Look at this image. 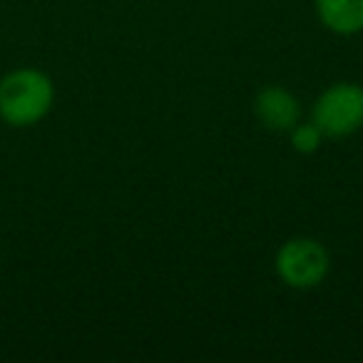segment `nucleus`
I'll list each match as a JSON object with an SVG mask.
<instances>
[{
	"label": "nucleus",
	"instance_id": "nucleus-1",
	"mask_svg": "<svg viewBox=\"0 0 363 363\" xmlns=\"http://www.w3.org/2000/svg\"><path fill=\"white\" fill-rule=\"evenodd\" d=\"M55 85L38 67H18L0 80V120L11 127H33L50 115Z\"/></svg>",
	"mask_w": 363,
	"mask_h": 363
},
{
	"label": "nucleus",
	"instance_id": "nucleus-2",
	"mask_svg": "<svg viewBox=\"0 0 363 363\" xmlns=\"http://www.w3.org/2000/svg\"><path fill=\"white\" fill-rule=\"evenodd\" d=\"M274 269L281 284L296 291H311L321 286L331 272V257L318 239L294 237L279 247L274 257Z\"/></svg>",
	"mask_w": 363,
	"mask_h": 363
},
{
	"label": "nucleus",
	"instance_id": "nucleus-3",
	"mask_svg": "<svg viewBox=\"0 0 363 363\" xmlns=\"http://www.w3.org/2000/svg\"><path fill=\"white\" fill-rule=\"evenodd\" d=\"M311 122L323 137L343 140L363 127V85L358 82H333L316 97L311 107Z\"/></svg>",
	"mask_w": 363,
	"mask_h": 363
},
{
	"label": "nucleus",
	"instance_id": "nucleus-4",
	"mask_svg": "<svg viewBox=\"0 0 363 363\" xmlns=\"http://www.w3.org/2000/svg\"><path fill=\"white\" fill-rule=\"evenodd\" d=\"M301 100L281 85H267L254 97V117L272 132H289L301 122Z\"/></svg>",
	"mask_w": 363,
	"mask_h": 363
},
{
	"label": "nucleus",
	"instance_id": "nucleus-5",
	"mask_svg": "<svg viewBox=\"0 0 363 363\" xmlns=\"http://www.w3.org/2000/svg\"><path fill=\"white\" fill-rule=\"evenodd\" d=\"M313 8L321 26L336 35L363 33V0H313Z\"/></svg>",
	"mask_w": 363,
	"mask_h": 363
},
{
	"label": "nucleus",
	"instance_id": "nucleus-6",
	"mask_svg": "<svg viewBox=\"0 0 363 363\" xmlns=\"http://www.w3.org/2000/svg\"><path fill=\"white\" fill-rule=\"evenodd\" d=\"M289 140H291V147L298 155H313L321 147L323 132L316 127V122H296L289 130Z\"/></svg>",
	"mask_w": 363,
	"mask_h": 363
}]
</instances>
